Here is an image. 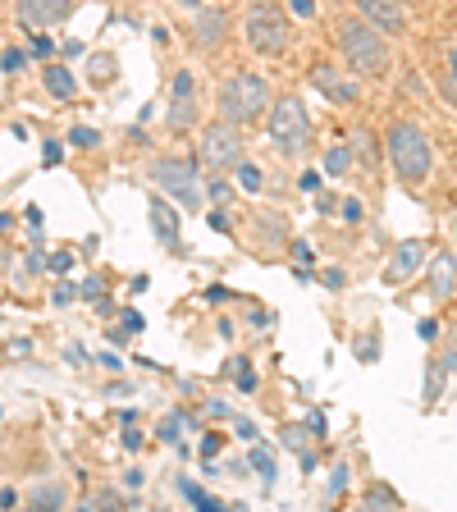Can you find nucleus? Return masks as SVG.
Wrapping results in <instances>:
<instances>
[{
  "label": "nucleus",
  "instance_id": "obj_1",
  "mask_svg": "<svg viewBox=\"0 0 457 512\" xmlns=\"http://www.w3.org/2000/svg\"><path fill=\"white\" fill-rule=\"evenodd\" d=\"M334 46L343 51L352 74L362 78H380L389 69V42H384V32L375 28L371 19H343L334 28Z\"/></svg>",
  "mask_w": 457,
  "mask_h": 512
},
{
  "label": "nucleus",
  "instance_id": "obj_2",
  "mask_svg": "<svg viewBox=\"0 0 457 512\" xmlns=\"http://www.w3.org/2000/svg\"><path fill=\"white\" fill-rule=\"evenodd\" d=\"M384 147H389V165L403 183H426L430 170H435V151H430V138L421 133V124L412 119H398L384 133Z\"/></svg>",
  "mask_w": 457,
  "mask_h": 512
},
{
  "label": "nucleus",
  "instance_id": "obj_3",
  "mask_svg": "<svg viewBox=\"0 0 457 512\" xmlns=\"http://www.w3.org/2000/svg\"><path fill=\"white\" fill-rule=\"evenodd\" d=\"M215 106H220V119H234V124H256V119L266 115L270 106V87L261 74H234L220 83V96H215Z\"/></svg>",
  "mask_w": 457,
  "mask_h": 512
},
{
  "label": "nucleus",
  "instance_id": "obj_4",
  "mask_svg": "<svg viewBox=\"0 0 457 512\" xmlns=\"http://www.w3.org/2000/svg\"><path fill=\"white\" fill-rule=\"evenodd\" d=\"M266 133H270V147H275L279 156H302V151L311 147V115H307V106H302L298 96H279Z\"/></svg>",
  "mask_w": 457,
  "mask_h": 512
},
{
  "label": "nucleus",
  "instance_id": "obj_5",
  "mask_svg": "<svg viewBox=\"0 0 457 512\" xmlns=\"http://www.w3.org/2000/svg\"><path fill=\"white\" fill-rule=\"evenodd\" d=\"M243 37H247V46H252L256 55H266V60L284 55V51H288V42H293V32H288V19L275 10V5H266V0L247 10Z\"/></svg>",
  "mask_w": 457,
  "mask_h": 512
},
{
  "label": "nucleus",
  "instance_id": "obj_6",
  "mask_svg": "<svg viewBox=\"0 0 457 512\" xmlns=\"http://www.w3.org/2000/svg\"><path fill=\"white\" fill-rule=\"evenodd\" d=\"M202 160L211 170H238L247 160V138H243V124L234 119H220V124L202 128Z\"/></svg>",
  "mask_w": 457,
  "mask_h": 512
},
{
  "label": "nucleus",
  "instance_id": "obj_7",
  "mask_svg": "<svg viewBox=\"0 0 457 512\" xmlns=\"http://www.w3.org/2000/svg\"><path fill=\"white\" fill-rule=\"evenodd\" d=\"M151 179L170 192V197H179L188 211H197V206H202V192H197V183H192V179H197V165H192V160H179V156L156 160V165H151Z\"/></svg>",
  "mask_w": 457,
  "mask_h": 512
},
{
  "label": "nucleus",
  "instance_id": "obj_8",
  "mask_svg": "<svg viewBox=\"0 0 457 512\" xmlns=\"http://www.w3.org/2000/svg\"><path fill=\"white\" fill-rule=\"evenodd\" d=\"M311 87L330 96L334 106H352V101L362 96L357 78H352L348 69H334V64H316V69H311Z\"/></svg>",
  "mask_w": 457,
  "mask_h": 512
},
{
  "label": "nucleus",
  "instance_id": "obj_9",
  "mask_svg": "<svg viewBox=\"0 0 457 512\" xmlns=\"http://www.w3.org/2000/svg\"><path fill=\"white\" fill-rule=\"evenodd\" d=\"M165 124H170L174 133H188V128L197 124V96H192V74H188V69H183V74H174V101H170Z\"/></svg>",
  "mask_w": 457,
  "mask_h": 512
},
{
  "label": "nucleus",
  "instance_id": "obj_10",
  "mask_svg": "<svg viewBox=\"0 0 457 512\" xmlns=\"http://www.w3.org/2000/svg\"><path fill=\"white\" fill-rule=\"evenodd\" d=\"M74 0H19V19L28 28H55V23L69 19Z\"/></svg>",
  "mask_w": 457,
  "mask_h": 512
},
{
  "label": "nucleus",
  "instance_id": "obj_11",
  "mask_svg": "<svg viewBox=\"0 0 457 512\" xmlns=\"http://www.w3.org/2000/svg\"><path fill=\"white\" fill-rule=\"evenodd\" d=\"M421 256H426V247L416 243V238H407V243H398V252L389 256V266H384V284L394 288V284H403V279H412L416 270H421Z\"/></svg>",
  "mask_w": 457,
  "mask_h": 512
},
{
  "label": "nucleus",
  "instance_id": "obj_12",
  "mask_svg": "<svg viewBox=\"0 0 457 512\" xmlns=\"http://www.w3.org/2000/svg\"><path fill=\"white\" fill-rule=\"evenodd\" d=\"M357 10H362V19H371L380 32H403L407 28V14L398 0H357Z\"/></svg>",
  "mask_w": 457,
  "mask_h": 512
},
{
  "label": "nucleus",
  "instance_id": "obj_13",
  "mask_svg": "<svg viewBox=\"0 0 457 512\" xmlns=\"http://www.w3.org/2000/svg\"><path fill=\"white\" fill-rule=\"evenodd\" d=\"M457 366V339H448L444 348L430 357V375H426V403H435L439 394H444V380H448V371Z\"/></svg>",
  "mask_w": 457,
  "mask_h": 512
},
{
  "label": "nucleus",
  "instance_id": "obj_14",
  "mask_svg": "<svg viewBox=\"0 0 457 512\" xmlns=\"http://www.w3.org/2000/svg\"><path fill=\"white\" fill-rule=\"evenodd\" d=\"M192 28H197V46H202V51H215V46H224V37H229V14L202 10Z\"/></svg>",
  "mask_w": 457,
  "mask_h": 512
},
{
  "label": "nucleus",
  "instance_id": "obj_15",
  "mask_svg": "<svg viewBox=\"0 0 457 512\" xmlns=\"http://www.w3.org/2000/svg\"><path fill=\"white\" fill-rule=\"evenodd\" d=\"M453 288H457V256L439 252L435 266H430V298H448Z\"/></svg>",
  "mask_w": 457,
  "mask_h": 512
},
{
  "label": "nucleus",
  "instance_id": "obj_16",
  "mask_svg": "<svg viewBox=\"0 0 457 512\" xmlns=\"http://www.w3.org/2000/svg\"><path fill=\"white\" fill-rule=\"evenodd\" d=\"M151 224H156V238H165V243L179 238V215H174V206L160 202V197L151 202Z\"/></svg>",
  "mask_w": 457,
  "mask_h": 512
},
{
  "label": "nucleus",
  "instance_id": "obj_17",
  "mask_svg": "<svg viewBox=\"0 0 457 512\" xmlns=\"http://www.w3.org/2000/svg\"><path fill=\"white\" fill-rule=\"evenodd\" d=\"M46 92H51V96H60V101H74V96H78L74 74H69L64 64H51V69H46Z\"/></svg>",
  "mask_w": 457,
  "mask_h": 512
},
{
  "label": "nucleus",
  "instance_id": "obj_18",
  "mask_svg": "<svg viewBox=\"0 0 457 512\" xmlns=\"http://www.w3.org/2000/svg\"><path fill=\"white\" fill-rule=\"evenodd\" d=\"M32 508H60V503H64V490H60V485H42V490H32Z\"/></svg>",
  "mask_w": 457,
  "mask_h": 512
},
{
  "label": "nucleus",
  "instance_id": "obj_19",
  "mask_svg": "<svg viewBox=\"0 0 457 512\" xmlns=\"http://www.w3.org/2000/svg\"><path fill=\"white\" fill-rule=\"evenodd\" d=\"M398 508V494L389 490V485H371V490H366V508Z\"/></svg>",
  "mask_w": 457,
  "mask_h": 512
},
{
  "label": "nucleus",
  "instance_id": "obj_20",
  "mask_svg": "<svg viewBox=\"0 0 457 512\" xmlns=\"http://www.w3.org/2000/svg\"><path fill=\"white\" fill-rule=\"evenodd\" d=\"M252 467L261 471V480H275V453L270 448H252Z\"/></svg>",
  "mask_w": 457,
  "mask_h": 512
},
{
  "label": "nucleus",
  "instance_id": "obj_21",
  "mask_svg": "<svg viewBox=\"0 0 457 512\" xmlns=\"http://www.w3.org/2000/svg\"><path fill=\"white\" fill-rule=\"evenodd\" d=\"M348 165H352V151H348V147H334L330 156H325V170H330L334 179H339V174L348 170Z\"/></svg>",
  "mask_w": 457,
  "mask_h": 512
},
{
  "label": "nucleus",
  "instance_id": "obj_22",
  "mask_svg": "<svg viewBox=\"0 0 457 512\" xmlns=\"http://www.w3.org/2000/svg\"><path fill=\"white\" fill-rule=\"evenodd\" d=\"M238 183H243V192H261V170H256V165H238Z\"/></svg>",
  "mask_w": 457,
  "mask_h": 512
},
{
  "label": "nucleus",
  "instance_id": "obj_23",
  "mask_svg": "<svg viewBox=\"0 0 457 512\" xmlns=\"http://www.w3.org/2000/svg\"><path fill=\"white\" fill-rule=\"evenodd\" d=\"M183 494H188V499L197 503V508H206V512L220 508V499H215V494H206V490H197V485H183Z\"/></svg>",
  "mask_w": 457,
  "mask_h": 512
},
{
  "label": "nucleus",
  "instance_id": "obj_24",
  "mask_svg": "<svg viewBox=\"0 0 457 512\" xmlns=\"http://www.w3.org/2000/svg\"><path fill=\"white\" fill-rule=\"evenodd\" d=\"M0 69H5V74H23V69H28V51H5Z\"/></svg>",
  "mask_w": 457,
  "mask_h": 512
},
{
  "label": "nucleus",
  "instance_id": "obj_25",
  "mask_svg": "<svg viewBox=\"0 0 457 512\" xmlns=\"http://www.w3.org/2000/svg\"><path fill=\"white\" fill-rule=\"evenodd\" d=\"M69 142H74V147H96V142H101V133H96V128H87V124H78L74 133H69Z\"/></svg>",
  "mask_w": 457,
  "mask_h": 512
},
{
  "label": "nucleus",
  "instance_id": "obj_26",
  "mask_svg": "<svg viewBox=\"0 0 457 512\" xmlns=\"http://www.w3.org/2000/svg\"><path fill=\"white\" fill-rule=\"evenodd\" d=\"M96 78H101V83H110V78H115V60H110V55H96Z\"/></svg>",
  "mask_w": 457,
  "mask_h": 512
},
{
  "label": "nucleus",
  "instance_id": "obj_27",
  "mask_svg": "<svg viewBox=\"0 0 457 512\" xmlns=\"http://www.w3.org/2000/svg\"><path fill=\"white\" fill-rule=\"evenodd\" d=\"M348 476H352V471H348V462H343V467H334V480H330V494H334V499H339V494H343V485H348Z\"/></svg>",
  "mask_w": 457,
  "mask_h": 512
},
{
  "label": "nucleus",
  "instance_id": "obj_28",
  "mask_svg": "<svg viewBox=\"0 0 457 512\" xmlns=\"http://www.w3.org/2000/svg\"><path fill=\"white\" fill-rule=\"evenodd\" d=\"M179 426H183L179 416H165V421H160V439H170L174 444V439H179Z\"/></svg>",
  "mask_w": 457,
  "mask_h": 512
},
{
  "label": "nucleus",
  "instance_id": "obj_29",
  "mask_svg": "<svg viewBox=\"0 0 457 512\" xmlns=\"http://www.w3.org/2000/svg\"><path fill=\"white\" fill-rule=\"evenodd\" d=\"M42 160H46V165H60V160H64V147H60V142H46V147H42Z\"/></svg>",
  "mask_w": 457,
  "mask_h": 512
},
{
  "label": "nucleus",
  "instance_id": "obj_30",
  "mask_svg": "<svg viewBox=\"0 0 457 512\" xmlns=\"http://www.w3.org/2000/svg\"><path fill=\"white\" fill-rule=\"evenodd\" d=\"M92 508H124V499H119V494H92Z\"/></svg>",
  "mask_w": 457,
  "mask_h": 512
},
{
  "label": "nucleus",
  "instance_id": "obj_31",
  "mask_svg": "<svg viewBox=\"0 0 457 512\" xmlns=\"http://www.w3.org/2000/svg\"><path fill=\"white\" fill-rule=\"evenodd\" d=\"M288 10L298 14V19H311V14H316V0H288Z\"/></svg>",
  "mask_w": 457,
  "mask_h": 512
},
{
  "label": "nucleus",
  "instance_id": "obj_32",
  "mask_svg": "<svg viewBox=\"0 0 457 512\" xmlns=\"http://www.w3.org/2000/svg\"><path fill=\"white\" fill-rule=\"evenodd\" d=\"M343 215H348V220H362V202H357V197H343Z\"/></svg>",
  "mask_w": 457,
  "mask_h": 512
},
{
  "label": "nucleus",
  "instance_id": "obj_33",
  "mask_svg": "<svg viewBox=\"0 0 457 512\" xmlns=\"http://www.w3.org/2000/svg\"><path fill=\"white\" fill-rule=\"evenodd\" d=\"M302 188L316 192V188H320V174H316V170H307V174H302Z\"/></svg>",
  "mask_w": 457,
  "mask_h": 512
},
{
  "label": "nucleus",
  "instance_id": "obj_34",
  "mask_svg": "<svg viewBox=\"0 0 457 512\" xmlns=\"http://www.w3.org/2000/svg\"><path fill=\"white\" fill-rule=\"evenodd\" d=\"M448 69H453V83H457V51L448 55Z\"/></svg>",
  "mask_w": 457,
  "mask_h": 512
},
{
  "label": "nucleus",
  "instance_id": "obj_35",
  "mask_svg": "<svg viewBox=\"0 0 457 512\" xmlns=\"http://www.w3.org/2000/svg\"><path fill=\"white\" fill-rule=\"evenodd\" d=\"M453 229H457V202H453Z\"/></svg>",
  "mask_w": 457,
  "mask_h": 512
},
{
  "label": "nucleus",
  "instance_id": "obj_36",
  "mask_svg": "<svg viewBox=\"0 0 457 512\" xmlns=\"http://www.w3.org/2000/svg\"><path fill=\"white\" fill-rule=\"evenodd\" d=\"M0 74H5V69H0Z\"/></svg>",
  "mask_w": 457,
  "mask_h": 512
}]
</instances>
